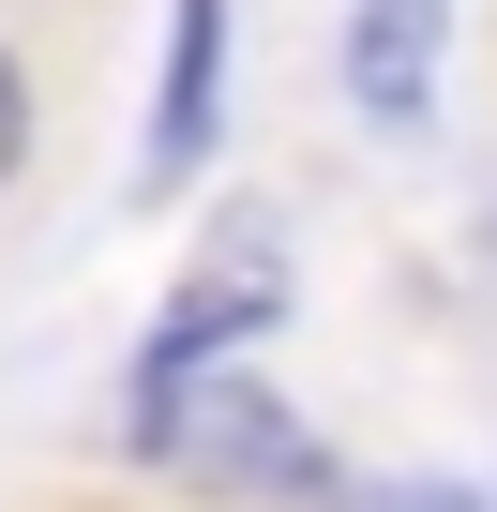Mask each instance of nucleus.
I'll return each instance as SVG.
<instances>
[{
    "label": "nucleus",
    "instance_id": "1",
    "mask_svg": "<svg viewBox=\"0 0 497 512\" xmlns=\"http://www.w3.org/2000/svg\"><path fill=\"white\" fill-rule=\"evenodd\" d=\"M121 437H136V467H181L211 497H332V452L302 437V407L241 362H136Z\"/></svg>",
    "mask_w": 497,
    "mask_h": 512
},
{
    "label": "nucleus",
    "instance_id": "4",
    "mask_svg": "<svg viewBox=\"0 0 497 512\" xmlns=\"http://www.w3.org/2000/svg\"><path fill=\"white\" fill-rule=\"evenodd\" d=\"M437 46H452V0H347V106L377 136L437 121Z\"/></svg>",
    "mask_w": 497,
    "mask_h": 512
},
{
    "label": "nucleus",
    "instance_id": "3",
    "mask_svg": "<svg viewBox=\"0 0 497 512\" xmlns=\"http://www.w3.org/2000/svg\"><path fill=\"white\" fill-rule=\"evenodd\" d=\"M226 136V0H166V76H151V196H181Z\"/></svg>",
    "mask_w": 497,
    "mask_h": 512
},
{
    "label": "nucleus",
    "instance_id": "5",
    "mask_svg": "<svg viewBox=\"0 0 497 512\" xmlns=\"http://www.w3.org/2000/svg\"><path fill=\"white\" fill-rule=\"evenodd\" d=\"M16 166H31V76H16V46H0V196H16Z\"/></svg>",
    "mask_w": 497,
    "mask_h": 512
},
{
    "label": "nucleus",
    "instance_id": "7",
    "mask_svg": "<svg viewBox=\"0 0 497 512\" xmlns=\"http://www.w3.org/2000/svg\"><path fill=\"white\" fill-rule=\"evenodd\" d=\"M482 256H497V181H482Z\"/></svg>",
    "mask_w": 497,
    "mask_h": 512
},
{
    "label": "nucleus",
    "instance_id": "2",
    "mask_svg": "<svg viewBox=\"0 0 497 512\" xmlns=\"http://www.w3.org/2000/svg\"><path fill=\"white\" fill-rule=\"evenodd\" d=\"M272 317H287V226H272V211H226L211 256L181 272V302H166V332H151L136 362H226V347H257Z\"/></svg>",
    "mask_w": 497,
    "mask_h": 512
},
{
    "label": "nucleus",
    "instance_id": "6",
    "mask_svg": "<svg viewBox=\"0 0 497 512\" xmlns=\"http://www.w3.org/2000/svg\"><path fill=\"white\" fill-rule=\"evenodd\" d=\"M362 512H497V497H467V482H377Z\"/></svg>",
    "mask_w": 497,
    "mask_h": 512
}]
</instances>
